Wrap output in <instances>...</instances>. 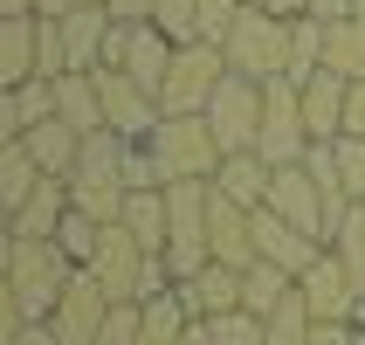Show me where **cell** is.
<instances>
[{
    "mask_svg": "<svg viewBox=\"0 0 365 345\" xmlns=\"http://www.w3.org/2000/svg\"><path fill=\"white\" fill-rule=\"evenodd\" d=\"M69 276H76V263H69L56 242L7 235V297L21 304V318H28V325H48V318H56Z\"/></svg>",
    "mask_w": 365,
    "mask_h": 345,
    "instance_id": "1",
    "label": "cell"
},
{
    "mask_svg": "<svg viewBox=\"0 0 365 345\" xmlns=\"http://www.w3.org/2000/svg\"><path fill=\"white\" fill-rule=\"evenodd\" d=\"M221 56H227V69H235V76H248V83L283 76V69H289V21L248 0L242 14H235V28H227Z\"/></svg>",
    "mask_w": 365,
    "mask_h": 345,
    "instance_id": "2",
    "label": "cell"
},
{
    "mask_svg": "<svg viewBox=\"0 0 365 345\" xmlns=\"http://www.w3.org/2000/svg\"><path fill=\"white\" fill-rule=\"evenodd\" d=\"M221 83H227L221 41H180L173 69H165V90H159V111L165 118H207V104H214Z\"/></svg>",
    "mask_w": 365,
    "mask_h": 345,
    "instance_id": "3",
    "label": "cell"
},
{
    "mask_svg": "<svg viewBox=\"0 0 365 345\" xmlns=\"http://www.w3.org/2000/svg\"><path fill=\"white\" fill-rule=\"evenodd\" d=\"M145 145H152V159H159L165 186H173V180H214V173H221V159H227L207 118H159V131H152Z\"/></svg>",
    "mask_w": 365,
    "mask_h": 345,
    "instance_id": "4",
    "label": "cell"
},
{
    "mask_svg": "<svg viewBox=\"0 0 365 345\" xmlns=\"http://www.w3.org/2000/svg\"><path fill=\"white\" fill-rule=\"evenodd\" d=\"M310 124H304V90L289 76H269L262 83V139H255V152H262L269 166H297L310 152Z\"/></svg>",
    "mask_w": 365,
    "mask_h": 345,
    "instance_id": "5",
    "label": "cell"
},
{
    "mask_svg": "<svg viewBox=\"0 0 365 345\" xmlns=\"http://www.w3.org/2000/svg\"><path fill=\"white\" fill-rule=\"evenodd\" d=\"M152 263H159V256H145L138 235H131L124 221H110V228H103V242H97V256H90V276L110 290V304H145Z\"/></svg>",
    "mask_w": 365,
    "mask_h": 345,
    "instance_id": "6",
    "label": "cell"
},
{
    "mask_svg": "<svg viewBox=\"0 0 365 345\" xmlns=\"http://www.w3.org/2000/svg\"><path fill=\"white\" fill-rule=\"evenodd\" d=\"M90 76H97L103 118H110V131H118V139L145 145L152 131H159V118H165V111H159V97H152V90H145L131 69H90Z\"/></svg>",
    "mask_w": 365,
    "mask_h": 345,
    "instance_id": "7",
    "label": "cell"
},
{
    "mask_svg": "<svg viewBox=\"0 0 365 345\" xmlns=\"http://www.w3.org/2000/svg\"><path fill=\"white\" fill-rule=\"evenodd\" d=\"M207 124H214L221 152H255V139H262V83H248V76L227 69V83L207 104Z\"/></svg>",
    "mask_w": 365,
    "mask_h": 345,
    "instance_id": "8",
    "label": "cell"
},
{
    "mask_svg": "<svg viewBox=\"0 0 365 345\" xmlns=\"http://www.w3.org/2000/svg\"><path fill=\"white\" fill-rule=\"evenodd\" d=\"M103 318H110V290L90 276V269H76L69 276V290H62V304H56V339L62 345H97L103 339Z\"/></svg>",
    "mask_w": 365,
    "mask_h": 345,
    "instance_id": "9",
    "label": "cell"
},
{
    "mask_svg": "<svg viewBox=\"0 0 365 345\" xmlns=\"http://www.w3.org/2000/svg\"><path fill=\"white\" fill-rule=\"evenodd\" d=\"M207 249H214V263L227 269H255V207L227 201L221 186L207 194Z\"/></svg>",
    "mask_w": 365,
    "mask_h": 345,
    "instance_id": "10",
    "label": "cell"
},
{
    "mask_svg": "<svg viewBox=\"0 0 365 345\" xmlns=\"http://www.w3.org/2000/svg\"><path fill=\"white\" fill-rule=\"evenodd\" d=\"M297 290H304V304H310V318H317V325H351V318H359V290H351V276H345V263H338V256H317V263L304 269V276H297Z\"/></svg>",
    "mask_w": 365,
    "mask_h": 345,
    "instance_id": "11",
    "label": "cell"
},
{
    "mask_svg": "<svg viewBox=\"0 0 365 345\" xmlns=\"http://www.w3.org/2000/svg\"><path fill=\"white\" fill-rule=\"evenodd\" d=\"M269 214H283L289 228H304V235H317L324 242V194H317V180H310V166H276V180H269ZM331 249V242H324Z\"/></svg>",
    "mask_w": 365,
    "mask_h": 345,
    "instance_id": "12",
    "label": "cell"
},
{
    "mask_svg": "<svg viewBox=\"0 0 365 345\" xmlns=\"http://www.w3.org/2000/svg\"><path fill=\"white\" fill-rule=\"evenodd\" d=\"M317 256H324L317 235H304V228H289L283 214L255 207V263H276V269H289V276H304Z\"/></svg>",
    "mask_w": 365,
    "mask_h": 345,
    "instance_id": "13",
    "label": "cell"
},
{
    "mask_svg": "<svg viewBox=\"0 0 365 345\" xmlns=\"http://www.w3.org/2000/svg\"><path fill=\"white\" fill-rule=\"evenodd\" d=\"M180 297H186V311H193V325H214V318H227V311H242V269L207 263L200 276L180 284Z\"/></svg>",
    "mask_w": 365,
    "mask_h": 345,
    "instance_id": "14",
    "label": "cell"
},
{
    "mask_svg": "<svg viewBox=\"0 0 365 345\" xmlns=\"http://www.w3.org/2000/svg\"><path fill=\"white\" fill-rule=\"evenodd\" d=\"M304 90V124H310V139L324 145V139H345V104H351V83L345 76H331V69H317L310 83H297Z\"/></svg>",
    "mask_w": 365,
    "mask_h": 345,
    "instance_id": "15",
    "label": "cell"
},
{
    "mask_svg": "<svg viewBox=\"0 0 365 345\" xmlns=\"http://www.w3.org/2000/svg\"><path fill=\"white\" fill-rule=\"evenodd\" d=\"M69 180H62V173H48V180L35 186V194H28V207H21V214H7V235H35V242H56V228L69 221Z\"/></svg>",
    "mask_w": 365,
    "mask_h": 345,
    "instance_id": "16",
    "label": "cell"
},
{
    "mask_svg": "<svg viewBox=\"0 0 365 345\" xmlns=\"http://www.w3.org/2000/svg\"><path fill=\"white\" fill-rule=\"evenodd\" d=\"M173 49H180V41L165 35V28H152V21H131V41H124V69H131V76H138L145 90L159 97V90H165V69H173Z\"/></svg>",
    "mask_w": 365,
    "mask_h": 345,
    "instance_id": "17",
    "label": "cell"
},
{
    "mask_svg": "<svg viewBox=\"0 0 365 345\" xmlns=\"http://www.w3.org/2000/svg\"><path fill=\"white\" fill-rule=\"evenodd\" d=\"M110 28H118V14H110V7H69V14H62V49H69V69H97Z\"/></svg>",
    "mask_w": 365,
    "mask_h": 345,
    "instance_id": "18",
    "label": "cell"
},
{
    "mask_svg": "<svg viewBox=\"0 0 365 345\" xmlns=\"http://www.w3.org/2000/svg\"><path fill=\"white\" fill-rule=\"evenodd\" d=\"M56 118H62V124H76L83 139L110 131V118H103V97H97V76H90V69H69V76L56 83Z\"/></svg>",
    "mask_w": 365,
    "mask_h": 345,
    "instance_id": "19",
    "label": "cell"
},
{
    "mask_svg": "<svg viewBox=\"0 0 365 345\" xmlns=\"http://www.w3.org/2000/svg\"><path fill=\"white\" fill-rule=\"evenodd\" d=\"M269 180H276V166H269L262 152H227L221 173H214V186H221L227 201H242V207H262L269 201Z\"/></svg>",
    "mask_w": 365,
    "mask_h": 345,
    "instance_id": "20",
    "label": "cell"
},
{
    "mask_svg": "<svg viewBox=\"0 0 365 345\" xmlns=\"http://www.w3.org/2000/svg\"><path fill=\"white\" fill-rule=\"evenodd\" d=\"M21 145L35 152V166H41V173H62V180H69V173H76V159H83V131H76V124H62V118L35 124V131H28Z\"/></svg>",
    "mask_w": 365,
    "mask_h": 345,
    "instance_id": "21",
    "label": "cell"
},
{
    "mask_svg": "<svg viewBox=\"0 0 365 345\" xmlns=\"http://www.w3.org/2000/svg\"><path fill=\"white\" fill-rule=\"evenodd\" d=\"M35 83V14L0 21V90Z\"/></svg>",
    "mask_w": 365,
    "mask_h": 345,
    "instance_id": "22",
    "label": "cell"
},
{
    "mask_svg": "<svg viewBox=\"0 0 365 345\" xmlns=\"http://www.w3.org/2000/svg\"><path fill=\"white\" fill-rule=\"evenodd\" d=\"M324 69L345 83H365V21L359 14L324 21Z\"/></svg>",
    "mask_w": 365,
    "mask_h": 345,
    "instance_id": "23",
    "label": "cell"
},
{
    "mask_svg": "<svg viewBox=\"0 0 365 345\" xmlns=\"http://www.w3.org/2000/svg\"><path fill=\"white\" fill-rule=\"evenodd\" d=\"M124 228L145 242V256H165V235H173V214H165V186H145L124 201Z\"/></svg>",
    "mask_w": 365,
    "mask_h": 345,
    "instance_id": "24",
    "label": "cell"
},
{
    "mask_svg": "<svg viewBox=\"0 0 365 345\" xmlns=\"http://www.w3.org/2000/svg\"><path fill=\"white\" fill-rule=\"evenodd\" d=\"M48 180V173H41L35 166V152H28V145H0V207H7V214H21V207H28V194H35V186Z\"/></svg>",
    "mask_w": 365,
    "mask_h": 345,
    "instance_id": "25",
    "label": "cell"
},
{
    "mask_svg": "<svg viewBox=\"0 0 365 345\" xmlns=\"http://www.w3.org/2000/svg\"><path fill=\"white\" fill-rule=\"evenodd\" d=\"M317 69H324V21L297 14V21H289V69H283V76L289 83H310Z\"/></svg>",
    "mask_w": 365,
    "mask_h": 345,
    "instance_id": "26",
    "label": "cell"
},
{
    "mask_svg": "<svg viewBox=\"0 0 365 345\" xmlns=\"http://www.w3.org/2000/svg\"><path fill=\"white\" fill-rule=\"evenodd\" d=\"M289 290H297V276H289V269H276V263L242 269V311H255V318H269V311L283 304Z\"/></svg>",
    "mask_w": 365,
    "mask_h": 345,
    "instance_id": "27",
    "label": "cell"
},
{
    "mask_svg": "<svg viewBox=\"0 0 365 345\" xmlns=\"http://www.w3.org/2000/svg\"><path fill=\"white\" fill-rule=\"evenodd\" d=\"M69 201H76V214H90V221H124V201H131V186L118 180H69Z\"/></svg>",
    "mask_w": 365,
    "mask_h": 345,
    "instance_id": "28",
    "label": "cell"
},
{
    "mask_svg": "<svg viewBox=\"0 0 365 345\" xmlns=\"http://www.w3.org/2000/svg\"><path fill=\"white\" fill-rule=\"evenodd\" d=\"M35 76H48V83L69 76V49H62V21L56 14H35Z\"/></svg>",
    "mask_w": 365,
    "mask_h": 345,
    "instance_id": "29",
    "label": "cell"
},
{
    "mask_svg": "<svg viewBox=\"0 0 365 345\" xmlns=\"http://www.w3.org/2000/svg\"><path fill=\"white\" fill-rule=\"evenodd\" d=\"M331 256L345 263L351 290H359V304H365V207H351V221L338 228V242H331Z\"/></svg>",
    "mask_w": 365,
    "mask_h": 345,
    "instance_id": "30",
    "label": "cell"
},
{
    "mask_svg": "<svg viewBox=\"0 0 365 345\" xmlns=\"http://www.w3.org/2000/svg\"><path fill=\"white\" fill-rule=\"evenodd\" d=\"M97 242H103V221H90V214H76V207H69V221L56 228V249H62V256H69L76 269H90Z\"/></svg>",
    "mask_w": 365,
    "mask_h": 345,
    "instance_id": "31",
    "label": "cell"
},
{
    "mask_svg": "<svg viewBox=\"0 0 365 345\" xmlns=\"http://www.w3.org/2000/svg\"><path fill=\"white\" fill-rule=\"evenodd\" d=\"M310 325H317V318H310L304 290H289L283 304L269 311V345H304V339H310Z\"/></svg>",
    "mask_w": 365,
    "mask_h": 345,
    "instance_id": "32",
    "label": "cell"
},
{
    "mask_svg": "<svg viewBox=\"0 0 365 345\" xmlns=\"http://www.w3.org/2000/svg\"><path fill=\"white\" fill-rule=\"evenodd\" d=\"M207 331H214V345H269V318H255V311H227Z\"/></svg>",
    "mask_w": 365,
    "mask_h": 345,
    "instance_id": "33",
    "label": "cell"
},
{
    "mask_svg": "<svg viewBox=\"0 0 365 345\" xmlns=\"http://www.w3.org/2000/svg\"><path fill=\"white\" fill-rule=\"evenodd\" d=\"M152 28H165L173 41H200V0H159Z\"/></svg>",
    "mask_w": 365,
    "mask_h": 345,
    "instance_id": "34",
    "label": "cell"
},
{
    "mask_svg": "<svg viewBox=\"0 0 365 345\" xmlns=\"http://www.w3.org/2000/svg\"><path fill=\"white\" fill-rule=\"evenodd\" d=\"M97 345H145V304H110Z\"/></svg>",
    "mask_w": 365,
    "mask_h": 345,
    "instance_id": "35",
    "label": "cell"
},
{
    "mask_svg": "<svg viewBox=\"0 0 365 345\" xmlns=\"http://www.w3.org/2000/svg\"><path fill=\"white\" fill-rule=\"evenodd\" d=\"M124 186H131V194H145V186H165L159 159H152V145H131V152H124Z\"/></svg>",
    "mask_w": 365,
    "mask_h": 345,
    "instance_id": "36",
    "label": "cell"
},
{
    "mask_svg": "<svg viewBox=\"0 0 365 345\" xmlns=\"http://www.w3.org/2000/svg\"><path fill=\"white\" fill-rule=\"evenodd\" d=\"M248 0H200V41H227L235 14H242Z\"/></svg>",
    "mask_w": 365,
    "mask_h": 345,
    "instance_id": "37",
    "label": "cell"
},
{
    "mask_svg": "<svg viewBox=\"0 0 365 345\" xmlns=\"http://www.w3.org/2000/svg\"><path fill=\"white\" fill-rule=\"evenodd\" d=\"M338 166H345V186H351V201L365 207V139H338Z\"/></svg>",
    "mask_w": 365,
    "mask_h": 345,
    "instance_id": "38",
    "label": "cell"
},
{
    "mask_svg": "<svg viewBox=\"0 0 365 345\" xmlns=\"http://www.w3.org/2000/svg\"><path fill=\"white\" fill-rule=\"evenodd\" d=\"M304 345H359V325H310Z\"/></svg>",
    "mask_w": 365,
    "mask_h": 345,
    "instance_id": "39",
    "label": "cell"
},
{
    "mask_svg": "<svg viewBox=\"0 0 365 345\" xmlns=\"http://www.w3.org/2000/svg\"><path fill=\"white\" fill-rule=\"evenodd\" d=\"M345 139H365V83H351V104H345Z\"/></svg>",
    "mask_w": 365,
    "mask_h": 345,
    "instance_id": "40",
    "label": "cell"
},
{
    "mask_svg": "<svg viewBox=\"0 0 365 345\" xmlns=\"http://www.w3.org/2000/svg\"><path fill=\"white\" fill-rule=\"evenodd\" d=\"M103 7H110L118 21H152V7H159V0H103Z\"/></svg>",
    "mask_w": 365,
    "mask_h": 345,
    "instance_id": "41",
    "label": "cell"
},
{
    "mask_svg": "<svg viewBox=\"0 0 365 345\" xmlns=\"http://www.w3.org/2000/svg\"><path fill=\"white\" fill-rule=\"evenodd\" d=\"M7 345H62V339H56V325H21Z\"/></svg>",
    "mask_w": 365,
    "mask_h": 345,
    "instance_id": "42",
    "label": "cell"
},
{
    "mask_svg": "<svg viewBox=\"0 0 365 345\" xmlns=\"http://www.w3.org/2000/svg\"><path fill=\"white\" fill-rule=\"evenodd\" d=\"M310 14H317V21H345L351 0H310Z\"/></svg>",
    "mask_w": 365,
    "mask_h": 345,
    "instance_id": "43",
    "label": "cell"
},
{
    "mask_svg": "<svg viewBox=\"0 0 365 345\" xmlns=\"http://www.w3.org/2000/svg\"><path fill=\"white\" fill-rule=\"evenodd\" d=\"M14 14H35V0H0V21H14Z\"/></svg>",
    "mask_w": 365,
    "mask_h": 345,
    "instance_id": "44",
    "label": "cell"
},
{
    "mask_svg": "<svg viewBox=\"0 0 365 345\" xmlns=\"http://www.w3.org/2000/svg\"><path fill=\"white\" fill-rule=\"evenodd\" d=\"M69 7H76V0H35V14H56V21L69 14Z\"/></svg>",
    "mask_w": 365,
    "mask_h": 345,
    "instance_id": "45",
    "label": "cell"
},
{
    "mask_svg": "<svg viewBox=\"0 0 365 345\" xmlns=\"http://www.w3.org/2000/svg\"><path fill=\"white\" fill-rule=\"evenodd\" d=\"M186 345H214V331H207V325H193V331H186Z\"/></svg>",
    "mask_w": 365,
    "mask_h": 345,
    "instance_id": "46",
    "label": "cell"
},
{
    "mask_svg": "<svg viewBox=\"0 0 365 345\" xmlns=\"http://www.w3.org/2000/svg\"><path fill=\"white\" fill-rule=\"evenodd\" d=\"M351 14H359V21H365V0H351Z\"/></svg>",
    "mask_w": 365,
    "mask_h": 345,
    "instance_id": "47",
    "label": "cell"
},
{
    "mask_svg": "<svg viewBox=\"0 0 365 345\" xmlns=\"http://www.w3.org/2000/svg\"><path fill=\"white\" fill-rule=\"evenodd\" d=\"M76 7H103V0H76Z\"/></svg>",
    "mask_w": 365,
    "mask_h": 345,
    "instance_id": "48",
    "label": "cell"
},
{
    "mask_svg": "<svg viewBox=\"0 0 365 345\" xmlns=\"http://www.w3.org/2000/svg\"><path fill=\"white\" fill-rule=\"evenodd\" d=\"M359 345H365V325H359Z\"/></svg>",
    "mask_w": 365,
    "mask_h": 345,
    "instance_id": "49",
    "label": "cell"
}]
</instances>
